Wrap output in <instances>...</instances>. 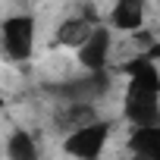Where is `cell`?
Instances as JSON below:
<instances>
[{
    "instance_id": "obj_1",
    "label": "cell",
    "mask_w": 160,
    "mask_h": 160,
    "mask_svg": "<svg viewBox=\"0 0 160 160\" xmlns=\"http://www.w3.org/2000/svg\"><path fill=\"white\" fill-rule=\"evenodd\" d=\"M122 72L129 75V88H126V101H122L126 119L132 126L160 122V69H157V60L141 53L138 60L122 66Z\"/></svg>"
},
{
    "instance_id": "obj_2",
    "label": "cell",
    "mask_w": 160,
    "mask_h": 160,
    "mask_svg": "<svg viewBox=\"0 0 160 160\" xmlns=\"http://www.w3.org/2000/svg\"><path fill=\"white\" fill-rule=\"evenodd\" d=\"M0 38H3V53L13 63H22L32 57L35 50V16L19 13L3 19V28H0Z\"/></svg>"
},
{
    "instance_id": "obj_3",
    "label": "cell",
    "mask_w": 160,
    "mask_h": 160,
    "mask_svg": "<svg viewBox=\"0 0 160 160\" xmlns=\"http://www.w3.org/2000/svg\"><path fill=\"white\" fill-rule=\"evenodd\" d=\"M107 138H110V122H98V119H91V122L78 126V129H72V132L66 135L63 151L72 154V157H82V160H94V157L104 151Z\"/></svg>"
},
{
    "instance_id": "obj_4",
    "label": "cell",
    "mask_w": 160,
    "mask_h": 160,
    "mask_svg": "<svg viewBox=\"0 0 160 160\" xmlns=\"http://www.w3.org/2000/svg\"><path fill=\"white\" fill-rule=\"evenodd\" d=\"M110 50H113V38H110V32L104 25H98L75 53H78V63H82L88 72H104L107 60H110Z\"/></svg>"
},
{
    "instance_id": "obj_5",
    "label": "cell",
    "mask_w": 160,
    "mask_h": 160,
    "mask_svg": "<svg viewBox=\"0 0 160 160\" xmlns=\"http://www.w3.org/2000/svg\"><path fill=\"white\" fill-rule=\"evenodd\" d=\"M104 88H107V72H91V75H85V78H72V82H63V85H53L50 91L57 94V98H63V101H85V104H91L98 94H104Z\"/></svg>"
},
{
    "instance_id": "obj_6",
    "label": "cell",
    "mask_w": 160,
    "mask_h": 160,
    "mask_svg": "<svg viewBox=\"0 0 160 160\" xmlns=\"http://www.w3.org/2000/svg\"><path fill=\"white\" fill-rule=\"evenodd\" d=\"M144 22V0H116L110 10V25L116 32H138Z\"/></svg>"
},
{
    "instance_id": "obj_7",
    "label": "cell",
    "mask_w": 160,
    "mask_h": 160,
    "mask_svg": "<svg viewBox=\"0 0 160 160\" xmlns=\"http://www.w3.org/2000/svg\"><path fill=\"white\" fill-rule=\"evenodd\" d=\"M94 28H98V25H91V19H85V16L66 19V22L57 28V44H60V47H72V50H78V47L88 41V35H91Z\"/></svg>"
},
{
    "instance_id": "obj_8",
    "label": "cell",
    "mask_w": 160,
    "mask_h": 160,
    "mask_svg": "<svg viewBox=\"0 0 160 160\" xmlns=\"http://www.w3.org/2000/svg\"><path fill=\"white\" fill-rule=\"evenodd\" d=\"M129 148L138 157L160 160V122H154V126H135V132L129 138Z\"/></svg>"
},
{
    "instance_id": "obj_9",
    "label": "cell",
    "mask_w": 160,
    "mask_h": 160,
    "mask_svg": "<svg viewBox=\"0 0 160 160\" xmlns=\"http://www.w3.org/2000/svg\"><path fill=\"white\" fill-rule=\"evenodd\" d=\"M7 157L10 160H38V144L25 132H13L7 141Z\"/></svg>"
},
{
    "instance_id": "obj_10",
    "label": "cell",
    "mask_w": 160,
    "mask_h": 160,
    "mask_svg": "<svg viewBox=\"0 0 160 160\" xmlns=\"http://www.w3.org/2000/svg\"><path fill=\"white\" fill-rule=\"evenodd\" d=\"M144 57H151V60H160V41H154V44L144 50Z\"/></svg>"
}]
</instances>
